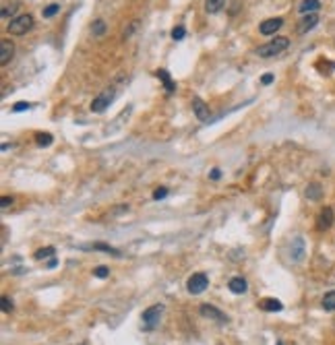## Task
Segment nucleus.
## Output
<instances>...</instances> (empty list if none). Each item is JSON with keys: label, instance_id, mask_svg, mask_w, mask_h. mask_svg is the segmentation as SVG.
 I'll return each instance as SVG.
<instances>
[{"label": "nucleus", "instance_id": "f257e3e1", "mask_svg": "<svg viewBox=\"0 0 335 345\" xmlns=\"http://www.w3.org/2000/svg\"><path fill=\"white\" fill-rule=\"evenodd\" d=\"M288 45H290V39H288V37H275L273 41H267V43L259 45L257 54H259L261 58H275V56L282 54Z\"/></svg>", "mask_w": 335, "mask_h": 345}, {"label": "nucleus", "instance_id": "f03ea898", "mask_svg": "<svg viewBox=\"0 0 335 345\" xmlns=\"http://www.w3.org/2000/svg\"><path fill=\"white\" fill-rule=\"evenodd\" d=\"M33 27V17L31 15H19L15 19H11V23L7 25V31L11 35H25L27 31H31Z\"/></svg>", "mask_w": 335, "mask_h": 345}, {"label": "nucleus", "instance_id": "7ed1b4c3", "mask_svg": "<svg viewBox=\"0 0 335 345\" xmlns=\"http://www.w3.org/2000/svg\"><path fill=\"white\" fill-rule=\"evenodd\" d=\"M114 97H116L114 89H103L97 97H93V102H91V112L101 114L106 108H110V104L114 102Z\"/></svg>", "mask_w": 335, "mask_h": 345}, {"label": "nucleus", "instance_id": "20e7f679", "mask_svg": "<svg viewBox=\"0 0 335 345\" xmlns=\"http://www.w3.org/2000/svg\"><path fill=\"white\" fill-rule=\"evenodd\" d=\"M199 312H201V316H205V318H209V320H215V323H219V325H228V323H230L228 314L221 312L219 308H215L213 304H201Z\"/></svg>", "mask_w": 335, "mask_h": 345}, {"label": "nucleus", "instance_id": "39448f33", "mask_svg": "<svg viewBox=\"0 0 335 345\" xmlns=\"http://www.w3.org/2000/svg\"><path fill=\"white\" fill-rule=\"evenodd\" d=\"M163 314V304H153V306H149L143 314H141V320L145 323V327L147 329H153L157 323H159V316Z\"/></svg>", "mask_w": 335, "mask_h": 345}, {"label": "nucleus", "instance_id": "423d86ee", "mask_svg": "<svg viewBox=\"0 0 335 345\" xmlns=\"http://www.w3.org/2000/svg\"><path fill=\"white\" fill-rule=\"evenodd\" d=\"M207 285H209V277L205 275V273H195L189 281H186V289L191 291V293H203L205 289H207Z\"/></svg>", "mask_w": 335, "mask_h": 345}, {"label": "nucleus", "instance_id": "0eeeda50", "mask_svg": "<svg viewBox=\"0 0 335 345\" xmlns=\"http://www.w3.org/2000/svg\"><path fill=\"white\" fill-rule=\"evenodd\" d=\"M306 257V246H304V238H294L292 242H290V259L294 261V263H300L302 259Z\"/></svg>", "mask_w": 335, "mask_h": 345}, {"label": "nucleus", "instance_id": "6e6552de", "mask_svg": "<svg viewBox=\"0 0 335 345\" xmlns=\"http://www.w3.org/2000/svg\"><path fill=\"white\" fill-rule=\"evenodd\" d=\"M333 221H335L333 209H331V207H323L321 213H319V217H317V229H319V232H327V229L333 225Z\"/></svg>", "mask_w": 335, "mask_h": 345}, {"label": "nucleus", "instance_id": "1a4fd4ad", "mask_svg": "<svg viewBox=\"0 0 335 345\" xmlns=\"http://www.w3.org/2000/svg\"><path fill=\"white\" fill-rule=\"evenodd\" d=\"M282 27H284V19L282 17H273V19L263 21L261 27H259V31H261V35H273L275 31H279Z\"/></svg>", "mask_w": 335, "mask_h": 345}, {"label": "nucleus", "instance_id": "9d476101", "mask_svg": "<svg viewBox=\"0 0 335 345\" xmlns=\"http://www.w3.org/2000/svg\"><path fill=\"white\" fill-rule=\"evenodd\" d=\"M13 54H15L13 41L11 39H3V41H0V64L7 66L11 62V58H13Z\"/></svg>", "mask_w": 335, "mask_h": 345}, {"label": "nucleus", "instance_id": "9b49d317", "mask_svg": "<svg viewBox=\"0 0 335 345\" xmlns=\"http://www.w3.org/2000/svg\"><path fill=\"white\" fill-rule=\"evenodd\" d=\"M193 112L201 122L209 120V108H207V104L201 100V97H193Z\"/></svg>", "mask_w": 335, "mask_h": 345}, {"label": "nucleus", "instance_id": "f8f14e48", "mask_svg": "<svg viewBox=\"0 0 335 345\" xmlns=\"http://www.w3.org/2000/svg\"><path fill=\"white\" fill-rule=\"evenodd\" d=\"M155 77L163 83V87H165V93H168V95H172V93L176 91V83L172 81V77H170V73H168V71L157 68V71H155Z\"/></svg>", "mask_w": 335, "mask_h": 345}, {"label": "nucleus", "instance_id": "ddd939ff", "mask_svg": "<svg viewBox=\"0 0 335 345\" xmlns=\"http://www.w3.org/2000/svg\"><path fill=\"white\" fill-rule=\"evenodd\" d=\"M319 23V15L317 13H310V15H304V19L298 23V33H306L310 29H315Z\"/></svg>", "mask_w": 335, "mask_h": 345}, {"label": "nucleus", "instance_id": "4468645a", "mask_svg": "<svg viewBox=\"0 0 335 345\" xmlns=\"http://www.w3.org/2000/svg\"><path fill=\"white\" fill-rule=\"evenodd\" d=\"M259 308L265 310V312H282L284 304L279 302V300H275V298H265V300L259 302Z\"/></svg>", "mask_w": 335, "mask_h": 345}, {"label": "nucleus", "instance_id": "2eb2a0df", "mask_svg": "<svg viewBox=\"0 0 335 345\" xmlns=\"http://www.w3.org/2000/svg\"><path fill=\"white\" fill-rule=\"evenodd\" d=\"M321 9V0H302L300 7H298V13L300 15H310V13H317Z\"/></svg>", "mask_w": 335, "mask_h": 345}, {"label": "nucleus", "instance_id": "dca6fc26", "mask_svg": "<svg viewBox=\"0 0 335 345\" xmlns=\"http://www.w3.org/2000/svg\"><path fill=\"white\" fill-rule=\"evenodd\" d=\"M306 199L308 201H321L323 199V188H321V184H317V182H310L308 186H306Z\"/></svg>", "mask_w": 335, "mask_h": 345}, {"label": "nucleus", "instance_id": "f3484780", "mask_svg": "<svg viewBox=\"0 0 335 345\" xmlns=\"http://www.w3.org/2000/svg\"><path fill=\"white\" fill-rule=\"evenodd\" d=\"M85 250H101V252H108V255H114V257H120V250H116V248H112L110 244H91V246H83Z\"/></svg>", "mask_w": 335, "mask_h": 345}, {"label": "nucleus", "instance_id": "a211bd4d", "mask_svg": "<svg viewBox=\"0 0 335 345\" xmlns=\"http://www.w3.org/2000/svg\"><path fill=\"white\" fill-rule=\"evenodd\" d=\"M228 287H230V291H232V293H244L248 285H246V281H244L242 277H234V279H230Z\"/></svg>", "mask_w": 335, "mask_h": 345}, {"label": "nucleus", "instance_id": "6ab92c4d", "mask_svg": "<svg viewBox=\"0 0 335 345\" xmlns=\"http://www.w3.org/2000/svg\"><path fill=\"white\" fill-rule=\"evenodd\" d=\"M223 5H226V0H205V11L209 15H215L223 9Z\"/></svg>", "mask_w": 335, "mask_h": 345}, {"label": "nucleus", "instance_id": "aec40b11", "mask_svg": "<svg viewBox=\"0 0 335 345\" xmlns=\"http://www.w3.org/2000/svg\"><path fill=\"white\" fill-rule=\"evenodd\" d=\"M323 308L327 310V312H333L335 310V291H329V293H325L323 295Z\"/></svg>", "mask_w": 335, "mask_h": 345}, {"label": "nucleus", "instance_id": "412c9836", "mask_svg": "<svg viewBox=\"0 0 335 345\" xmlns=\"http://www.w3.org/2000/svg\"><path fill=\"white\" fill-rule=\"evenodd\" d=\"M52 141H54V136H52L50 132H35V143H37V147H50Z\"/></svg>", "mask_w": 335, "mask_h": 345}, {"label": "nucleus", "instance_id": "4be33fe9", "mask_svg": "<svg viewBox=\"0 0 335 345\" xmlns=\"http://www.w3.org/2000/svg\"><path fill=\"white\" fill-rule=\"evenodd\" d=\"M106 21L103 19H97V21H93V25H91V33L95 35V37H99V35H103L106 33Z\"/></svg>", "mask_w": 335, "mask_h": 345}, {"label": "nucleus", "instance_id": "5701e85b", "mask_svg": "<svg viewBox=\"0 0 335 345\" xmlns=\"http://www.w3.org/2000/svg\"><path fill=\"white\" fill-rule=\"evenodd\" d=\"M54 255H56V250L52 248V246H48V248L37 250V252L33 255V259H35V261H44V259H50V257H54Z\"/></svg>", "mask_w": 335, "mask_h": 345}, {"label": "nucleus", "instance_id": "b1692460", "mask_svg": "<svg viewBox=\"0 0 335 345\" xmlns=\"http://www.w3.org/2000/svg\"><path fill=\"white\" fill-rule=\"evenodd\" d=\"M60 13V5H56V3H52V5H48L46 9H44V19H52V17H56Z\"/></svg>", "mask_w": 335, "mask_h": 345}, {"label": "nucleus", "instance_id": "393cba45", "mask_svg": "<svg viewBox=\"0 0 335 345\" xmlns=\"http://www.w3.org/2000/svg\"><path fill=\"white\" fill-rule=\"evenodd\" d=\"M93 275H95L97 279H106V277L110 275V269H108V267H103V265H99V267H95V269H93Z\"/></svg>", "mask_w": 335, "mask_h": 345}, {"label": "nucleus", "instance_id": "a878e982", "mask_svg": "<svg viewBox=\"0 0 335 345\" xmlns=\"http://www.w3.org/2000/svg\"><path fill=\"white\" fill-rule=\"evenodd\" d=\"M184 35H186V29H184L182 25H178V27H174V29H172V39H176V41H178V39H182Z\"/></svg>", "mask_w": 335, "mask_h": 345}, {"label": "nucleus", "instance_id": "bb28decb", "mask_svg": "<svg viewBox=\"0 0 335 345\" xmlns=\"http://www.w3.org/2000/svg\"><path fill=\"white\" fill-rule=\"evenodd\" d=\"M29 108H33V104H29V102H17L11 110H13V112H25V110H29Z\"/></svg>", "mask_w": 335, "mask_h": 345}, {"label": "nucleus", "instance_id": "cd10ccee", "mask_svg": "<svg viewBox=\"0 0 335 345\" xmlns=\"http://www.w3.org/2000/svg\"><path fill=\"white\" fill-rule=\"evenodd\" d=\"M165 196H168V188H165V186L155 188V192H153V199H155V201H161V199H165Z\"/></svg>", "mask_w": 335, "mask_h": 345}, {"label": "nucleus", "instance_id": "c85d7f7f", "mask_svg": "<svg viewBox=\"0 0 335 345\" xmlns=\"http://www.w3.org/2000/svg\"><path fill=\"white\" fill-rule=\"evenodd\" d=\"M15 11H17V5H11V7H5V9H3V17L7 19V17H9V15H13Z\"/></svg>", "mask_w": 335, "mask_h": 345}, {"label": "nucleus", "instance_id": "c756f323", "mask_svg": "<svg viewBox=\"0 0 335 345\" xmlns=\"http://www.w3.org/2000/svg\"><path fill=\"white\" fill-rule=\"evenodd\" d=\"M273 79H275V77H273L271 73H265V75L261 77V83H263V85H271V83H273Z\"/></svg>", "mask_w": 335, "mask_h": 345}, {"label": "nucleus", "instance_id": "7c9ffc66", "mask_svg": "<svg viewBox=\"0 0 335 345\" xmlns=\"http://www.w3.org/2000/svg\"><path fill=\"white\" fill-rule=\"evenodd\" d=\"M13 310V302L9 298H3V312H11Z\"/></svg>", "mask_w": 335, "mask_h": 345}, {"label": "nucleus", "instance_id": "2f4dec72", "mask_svg": "<svg viewBox=\"0 0 335 345\" xmlns=\"http://www.w3.org/2000/svg\"><path fill=\"white\" fill-rule=\"evenodd\" d=\"M209 178H211V180H219V178H221V170H219V168H213V170L209 172Z\"/></svg>", "mask_w": 335, "mask_h": 345}, {"label": "nucleus", "instance_id": "473e14b6", "mask_svg": "<svg viewBox=\"0 0 335 345\" xmlns=\"http://www.w3.org/2000/svg\"><path fill=\"white\" fill-rule=\"evenodd\" d=\"M0 205H3V209H9L13 205V199L11 196H3V201H0Z\"/></svg>", "mask_w": 335, "mask_h": 345}, {"label": "nucleus", "instance_id": "72a5a7b5", "mask_svg": "<svg viewBox=\"0 0 335 345\" xmlns=\"http://www.w3.org/2000/svg\"><path fill=\"white\" fill-rule=\"evenodd\" d=\"M56 263H58V261H56V259H50V263H48V267L52 269V267H56Z\"/></svg>", "mask_w": 335, "mask_h": 345}]
</instances>
